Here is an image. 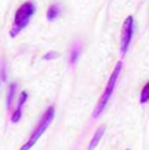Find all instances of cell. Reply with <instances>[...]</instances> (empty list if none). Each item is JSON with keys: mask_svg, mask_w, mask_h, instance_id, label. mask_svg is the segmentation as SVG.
I'll return each mask as SVG.
<instances>
[{"mask_svg": "<svg viewBox=\"0 0 149 150\" xmlns=\"http://www.w3.org/2000/svg\"><path fill=\"white\" fill-rule=\"evenodd\" d=\"M54 112H56V108H54V106H50L48 109L44 112V115L41 117V120L38 121V124L35 125V128L32 130L31 137L28 139V142H26L19 150H29L37 142H38V139L41 137V134L48 128V125L51 124V121H53V118H54Z\"/></svg>", "mask_w": 149, "mask_h": 150, "instance_id": "2", "label": "cell"}, {"mask_svg": "<svg viewBox=\"0 0 149 150\" xmlns=\"http://www.w3.org/2000/svg\"><path fill=\"white\" fill-rule=\"evenodd\" d=\"M79 54H81V45L79 44H75L73 48H72V55H70V64H75L79 58Z\"/></svg>", "mask_w": 149, "mask_h": 150, "instance_id": "8", "label": "cell"}, {"mask_svg": "<svg viewBox=\"0 0 149 150\" xmlns=\"http://www.w3.org/2000/svg\"><path fill=\"white\" fill-rule=\"evenodd\" d=\"M149 100V83H145L142 93H140V103H146Z\"/></svg>", "mask_w": 149, "mask_h": 150, "instance_id": "9", "label": "cell"}, {"mask_svg": "<svg viewBox=\"0 0 149 150\" xmlns=\"http://www.w3.org/2000/svg\"><path fill=\"white\" fill-rule=\"evenodd\" d=\"M57 57H58V54H57L56 51H51V52H48V54H46V55H44V60H47V61H48V60L57 58Z\"/></svg>", "mask_w": 149, "mask_h": 150, "instance_id": "11", "label": "cell"}, {"mask_svg": "<svg viewBox=\"0 0 149 150\" xmlns=\"http://www.w3.org/2000/svg\"><path fill=\"white\" fill-rule=\"evenodd\" d=\"M104 131H105V127H104V125H102V127H99L98 130L95 131V136L92 137V140H91V143H89V146H88V150H94L95 147H97V144L99 143V140H101V137H102Z\"/></svg>", "mask_w": 149, "mask_h": 150, "instance_id": "5", "label": "cell"}, {"mask_svg": "<svg viewBox=\"0 0 149 150\" xmlns=\"http://www.w3.org/2000/svg\"><path fill=\"white\" fill-rule=\"evenodd\" d=\"M121 67H123V63H121V61H118V63L115 64V67H114V70H113V73H111V76H110V79H108L107 88H105V91H104V93H102V96H101V99H99L98 105H97V109H95V112H94V117H95V118L99 117V115L102 114V111L105 109V106H107L108 100H110V98H111L113 91H114V86H115L117 79H118V76H120Z\"/></svg>", "mask_w": 149, "mask_h": 150, "instance_id": "3", "label": "cell"}, {"mask_svg": "<svg viewBox=\"0 0 149 150\" xmlns=\"http://www.w3.org/2000/svg\"><path fill=\"white\" fill-rule=\"evenodd\" d=\"M60 13H61L60 4H51L48 7V10H47V19L48 21H54L56 18L60 16Z\"/></svg>", "mask_w": 149, "mask_h": 150, "instance_id": "6", "label": "cell"}, {"mask_svg": "<svg viewBox=\"0 0 149 150\" xmlns=\"http://www.w3.org/2000/svg\"><path fill=\"white\" fill-rule=\"evenodd\" d=\"M15 92H16V83H10V85H9V91H7V100H6L7 108H10V106H12V103H13Z\"/></svg>", "mask_w": 149, "mask_h": 150, "instance_id": "7", "label": "cell"}, {"mask_svg": "<svg viewBox=\"0 0 149 150\" xmlns=\"http://www.w3.org/2000/svg\"><path fill=\"white\" fill-rule=\"evenodd\" d=\"M37 7H35V3L34 1H25L15 13V21H13V26H12V31H10V37H16L28 23H29V19L34 16Z\"/></svg>", "mask_w": 149, "mask_h": 150, "instance_id": "1", "label": "cell"}, {"mask_svg": "<svg viewBox=\"0 0 149 150\" xmlns=\"http://www.w3.org/2000/svg\"><path fill=\"white\" fill-rule=\"evenodd\" d=\"M133 32H135L133 16H127L126 21H124V23H123V29H121V45H120L121 54H126V51L129 50V45H130Z\"/></svg>", "mask_w": 149, "mask_h": 150, "instance_id": "4", "label": "cell"}, {"mask_svg": "<svg viewBox=\"0 0 149 150\" xmlns=\"http://www.w3.org/2000/svg\"><path fill=\"white\" fill-rule=\"evenodd\" d=\"M21 117H22V106H16V109L13 111V114H12V117H10V121L12 122H18L19 120H21Z\"/></svg>", "mask_w": 149, "mask_h": 150, "instance_id": "10", "label": "cell"}]
</instances>
